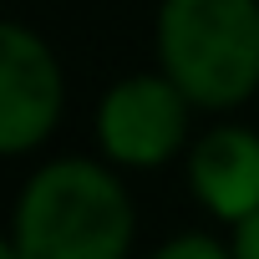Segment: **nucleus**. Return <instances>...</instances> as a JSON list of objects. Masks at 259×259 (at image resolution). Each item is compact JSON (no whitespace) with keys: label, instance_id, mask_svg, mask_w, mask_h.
Returning a JSON list of instances; mask_svg holds the SVG:
<instances>
[{"label":"nucleus","instance_id":"obj_1","mask_svg":"<svg viewBox=\"0 0 259 259\" xmlns=\"http://www.w3.org/2000/svg\"><path fill=\"white\" fill-rule=\"evenodd\" d=\"M11 239L26 259H127L133 203L102 163L61 158L26 183Z\"/></svg>","mask_w":259,"mask_h":259},{"label":"nucleus","instance_id":"obj_2","mask_svg":"<svg viewBox=\"0 0 259 259\" xmlns=\"http://www.w3.org/2000/svg\"><path fill=\"white\" fill-rule=\"evenodd\" d=\"M163 71L198 107H239L259 87V0H163Z\"/></svg>","mask_w":259,"mask_h":259},{"label":"nucleus","instance_id":"obj_3","mask_svg":"<svg viewBox=\"0 0 259 259\" xmlns=\"http://www.w3.org/2000/svg\"><path fill=\"white\" fill-rule=\"evenodd\" d=\"M102 153L122 168H158L188 138V92L163 76H127L102 97L97 112Z\"/></svg>","mask_w":259,"mask_h":259},{"label":"nucleus","instance_id":"obj_4","mask_svg":"<svg viewBox=\"0 0 259 259\" xmlns=\"http://www.w3.org/2000/svg\"><path fill=\"white\" fill-rule=\"evenodd\" d=\"M61 117V66L41 36L6 21L0 26V148H36Z\"/></svg>","mask_w":259,"mask_h":259},{"label":"nucleus","instance_id":"obj_5","mask_svg":"<svg viewBox=\"0 0 259 259\" xmlns=\"http://www.w3.org/2000/svg\"><path fill=\"white\" fill-rule=\"evenodd\" d=\"M193 193L229 224L259 213V133L249 127H213L188 153Z\"/></svg>","mask_w":259,"mask_h":259},{"label":"nucleus","instance_id":"obj_6","mask_svg":"<svg viewBox=\"0 0 259 259\" xmlns=\"http://www.w3.org/2000/svg\"><path fill=\"white\" fill-rule=\"evenodd\" d=\"M158 259H234V249L213 244L208 234H178L168 249H158Z\"/></svg>","mask_w":259,"mask_h":259},{"label":"nucleus","instance_id":"obj_7","mask_svg":"<svg viewBox=\"0 0 259 259\" xmlns=\"http://www.w3.org/2000/svg\"><path fill=\"white\" fill-rule=\"evenodd\" d=\"M234 259H259V213H249L234 234Z\"/></svg>","mask_w":259,"mask_h":259},{"label":"nucleus","instance_id":"obj_8","mask_svg":"<svg viewBox=\"0 0 259 259\" xmlns=\"http://www.w3.org/2000/svg\"><path fill=\"white\" fill-rule=\"evenodd\" d=\"M0 259H26V254L16 249V239H6V244H0Z\"/></svg>","mask_w":259,"mask_h":259}]
</instances>
